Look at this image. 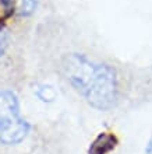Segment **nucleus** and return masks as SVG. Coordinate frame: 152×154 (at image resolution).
Instances as JSON below:
<instances>
[{"instance_id": "obj_1", "label": "nucleus", "mask_w": 152, "mask_h": 154, "mask_svg": "<svg viewBox=\"0 0 152 154\" xmlns=\"http://www.w3.org/2000/svg\"><path fill=\"white\" fill-rule=\"evenodd\" d=\"M63 70L71 87L98 111H109L119 95L116 72L110 66L91 60L85 55L70 53L63 63Z\"/></svg>"}, {"instance_id": "obj_2", "label": "nucleus", "mask_w": 152, "mask_h": 154, "mask_svg": "<svg viewBox=\"0 0 152 154\" xmlns=\"http://www.w3.org/2000/svg\"><path fill=\"white\" fill-rule=\"evenodd\" d=\"M28 121L21 115L20 101L11 90L0 91V144L16 146L29 133Z\"/></svg>"}, {"instance_id": "obj_3", "label": "nucleus", "mask_w": 152, "mask_h": 154, "mask_svg": "<svg viewBox=\"0 0 152 154\" xmlns=\"http://www.w3.org/2000/svg\"><path fill=\"white\" fill-rule=\"evenodd\" d=\"M117 139L115 134L100 133L95 137L88 149V154H108L116 147Z\"/></svg>"}, {"instance_id": "obj_4", "label": "nucleus", "mask_w": 152, "mask_h": 154, "mask_svg": "<svg viewBox=\"0 0 152 154\" xmlns=\"http://www.w3.org/2000/svg\"><path fill=\"white\" fill-rule=\"evenodd\" d=\"M18 10V0H0V29Z\"/></svg>"}, {"instance_id": "obj_5", "label": "nucleus", "mask_w": 152, "mask_h": 154, "mask_svg": "<svg viewBox=\"0 0 152 154\" xmlns=\"http://www.w3.org/2000/svg\"><path fill=\"white\" fill-rule=\"evenodd\" d=\"M39 0H18V14L21 17H29L35 13Z\"/></svg>"}, {"instance_id": "obj_6", "label": "nucleus", "mask_w": 152, "mask_h": 154, "mask_svg": "<svg viewBox=\"0 0 152 154\" xmlns=\"http://www.w3.org/2000/svg\"><path fill=\"white\" fill-rule=\"evenodd\" d=\"M7 48V35L4 34L3 29H0V57L4 55Z\"/></svg>"}, {"instance_id": "obj_7", "label": "nucleus", "mask_w": 152, "mask_h": 154, "mask_svg": "<svg viewBox=\"0 0 152 154\" xmlns=\"http://www.w3.org/2000/svg\"><path fill=\"white\" fill-rule=\"evenodd\" d=\"M145 154H152V136H151V139H149L147 147H145Z\"/></svg>"}]
</instances>
